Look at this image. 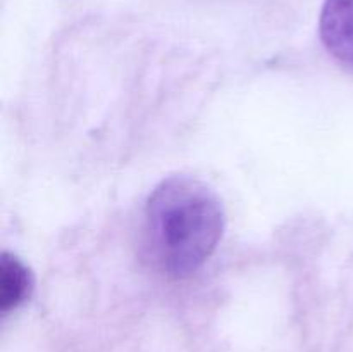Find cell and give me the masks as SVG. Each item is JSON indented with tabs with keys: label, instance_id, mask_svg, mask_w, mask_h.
Listing matches in <instances>:
<instances>
[{
	"label": "cell",
	"instance_id": "6da1fadb",
	"mask_svg": "<svg viewBox=\"0 0 353 352\" xmlns=\"http://www.w3.org/2000/svg\"><path fill=\"white\" fill-rule=\"evenodd\" d=\"M224 207L207 183L186 175L162 179L143 211V255L171 280L195 275L216 252Z\"/></svg>",
	"mask_w": 353,
	"mask_h": 352
},
{
	"label": "cell",
	"instance_id": "7a4b0ae2",
	"mask_svg": "<svg viewBox=\"0 0 353 352\" xmlns=\"http://www.w3.org/2000/svg\"><path fill=\"white\" fill-rule=\"evenodd\" d=\"M319 33L327 52L353 68V0H324Z\"/></svg>",
	"mask_w": 353,
	"mask_h": 352
},
{
	"label": "cell",
	"instance_id": "3957f363",
	"mask_svg": "<svg viewBox=\"0 0 353 352\" xmlns=\"http://www.w3.org/2000/svg\"><path fill=\"white\" fill-rule=\"evenodd\" d=\"M34 280L30 268L10 252L0 259V311L3 314L17 309L30 299Z\"/></svg>",
	"mask_w": 353,
	"mask_h": 352
}]
</instances>
